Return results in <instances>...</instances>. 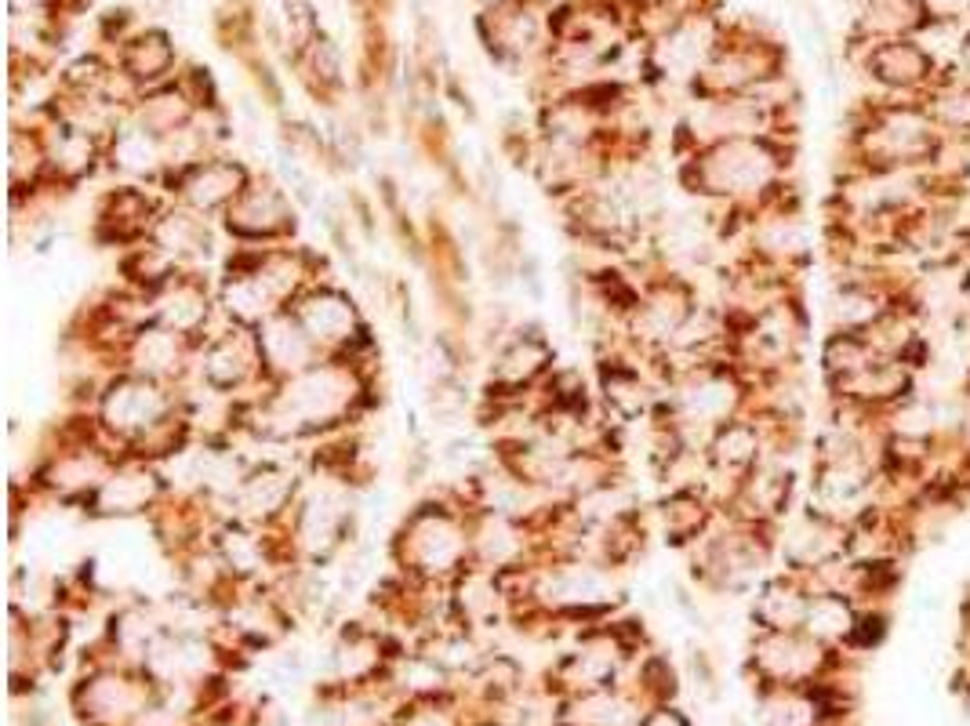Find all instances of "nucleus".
<instances>
[{"instance_id":"nucleus-1","label":"nucleus","mask_w":970,"mask_h":726,"mask_svg":"<svg viewBox=\"0 0 970 726\" xmlns=\"http://www.w3.org/2000/svg\"><path fill=\"white\" fill-rule=\"evenodd\" d=\"M836 317L847 327H858L876 317V306H872V298H865L862 290H843V295L836 298Z\"/></svg>"},{"instance_id":"nucleus-2","label":"nucleus","mask_w":970,"mask_h":726,"mask_svg":"<svg viewBox=\"0 0 970 726\" xmlns=\"http://www.w3.org/2000/svg\"><path fill=\"white\" fill-rule=\"evenodd\" d=\"M651 726H680V723H676L673 716H662V719H654Z\"/></svg>"}]
</instances>
